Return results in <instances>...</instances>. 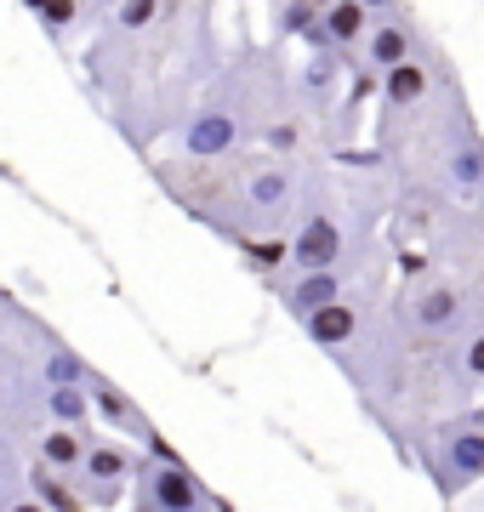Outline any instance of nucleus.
Wrapping results in <instances>:
<instances>
[{
  "label": "nucleus",
  "mask_w": 484,
  "mask_h": 512,
  "mask_svg": "<svg viewBox=\"0 0 484 512\" xmlns=\"http://www.w3.org/2000/svg\"><path fill=\"white\" fill-rule=\"evenodd\" d=\"M342 256H348V211L336 200V188L325 183V171H308V200H302V222L291 234V268L319 274V268H336Z\"/></svg>",
  "instance_id": "obj_1"
},
{
  "label": "nucleus",
  "mask_w": 484,
  "mask_h": 512,
  "mask_svg": "<svg viewBox=\"0 0 484 512\" xmlns=\"http://www.w3.org/2000/svg\"><path fill=\"white\" fill-rule=\"evenodd\" d=\"M422 461H428V473H433V484L445 495H462V490H473L484 478V427L473 416H450L439 433H433L428 444H422Z\"/></svg>",
  "instance_id": "obj_2"
},
{
  "label": "nucleus",
  "mask_w": 484,
  "mask_h": 512,
  "mask_svg": "<svg viewBox=\"0 0 484 512\" xmlns=\"http://www.w3.org/2000/svg\"><path fill=\"white\" fill-rule=\"evenodd\" d=\"M422 57V40H416V18H410L405 6H376V29L365 40V52L354 57V69H371L376 80L393 69H405Z\"/></svg>",
  "instance_id": "obj_3"
},
{
  "label": "nucleus",
  "mask_w": 484,
  "mask_h": 512,
  "mask_svg": "<svg viewBox=\"0 0 484 512\" xmlns=\"http://www.w3.org/2000/svg\"><path fill=\"white\" fill-rule=\"evenodd\" d=\"M137 490H143V501H149L154 512H223L183 461H143Z\"/></svg>",
  "instance_id": "obj_4"
},
{
  "label": "nucleus",
  "mask_w": 484,
  "mask_h": 512,
  "mask_svg": "<svg viewBox=\"0 0 484 512\" xmlns=\"http://www.w3.org/2000/svg\"><path fill=\"white\" fill-rule=\"evenodd\" d=\"M280 302L291 313H297V325H308V319H319V313H331L348 302V274L342 268H319V274H291L280 279Z\"/></svg>",
  "instance_id": "obj_5"
},
{
  "label": "nucleus",
  "mask_w": 484,
  "mask_h": 512,
  "mask_svg": "<svg viewBox=\"0 0 484 512\" xmlns=\"http://www.w3.org/2000/svg\"><path fill=\"white\" fill-rule=\"evenodd\" d=\"M92 433H75V427H40L35 444H29V461L46 467V473H63V478H80L86 473V456H92Z\"/></svg>",
  "instance_id": "obj_6"
},
{
  "label": "nucleus",
  "mask_w": 484,
  "mask_h": 512,
  "mask_svg": "<svg viewBox=\"0 0 484 512\" xmlns=\"http://www.w3.org/2000/svg\"><path fill=\"white\" fill-rule=\"evenodd\" d=\"M371 313L359 308V302H342V308H331V313H319V319H308V336H314L319 348L325 353H336V359H342V353H354L359 342H365V336H371Z\"/></svg>",
  "instance_id": "obj_7"
},
{
  "label": "nucleus",
  "mask_w": 484,
  "mask_h": 512,
  "mask_svg": "<svg viewBox=\"0 0 484 512\" xmlns=\"http://www.w3.org/2000/svg\"><path fill=\"white\" fill-rule=\"evenodd\" d=\"M40 421L46 427H75V433H92V387H40Z\"/></svg>",
  "instance_id": "obj_8"
},
{
  "label": "nucleus",
  "mask_w": 484,
  "mask_h": 512,
  "mask_svg": "<svg viewBox=\"0 0 484 512\" xmlns=\"http://www.w3.org/2000/svg\"><path fill=\"white\" fill-rule=\"evenodd\" d=\"M131 473H143V461L131 456V450H120V444H92V456H86V473L75 478V484H92V490H126Z\"/></svg>",
  "instance_id": "obj_9"
},
{
  "label": "nucleus",
  "mask_w": 484,
  "mask_h": 512,
  "mask_svg": "<svg viewBox=\"0 0 484 512\" xmlns=\"http://www.w3.org/2000/svg\"><path fill=\"white\" fill-rule=\"evenodd\" d=\"M29 495H35L46 512H86V495H80L75 478L46 473V467H35V461H29Z\"/></svg>",
  "instance_id": "obj_10"
},
{
  "label": "nucleus",
  "mask_w": 484,
  "mask_h": 512,
  "mask_svg": "<svg viewBox=\"0 0 484 512\" xmlns=\"http://www.w3.org/2000/svg\"><path fill=\"white\" fill-rule=\"evenodd\" d=\"M450 376H456V393H467V387H484V325L467 336L462 348L450 353Z\"/></svg>",
  "instance_id": "obj_11"
},
{
  "label": "nucleus",
  "mask_w": 484,
  "mask_h": 512,
  "mask_svg": "<svg viewBox=\"0 0 484 512\" xmlns=\"http://www.w3.org/2000/svg\"><path fill=\"white\" fill-rule=\"evenodd\" d=\"M319 18H325V6H280V12H274V29H280V35H314L319 29Z\"/></svg>",
  "instance_id": "obj_12"
},
{
  "label": "nucleus",
  "mask_w": 484,
  "mask_h": 512,
  "mask_svg": "<svg viewBox=\"0 0 484 512\" xmlns=\"http://www.w3.org/2000/svg\"><path fill=\"white\" fill-rule=\"evenodd\" d=\"M137 512H154V507H149V501H137Z\"/></svg>",
  "instance_id": "obj_13"
}]
</instances>
